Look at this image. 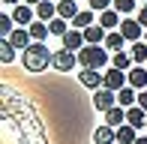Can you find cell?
Wrapping results in <instances>:
<instances>
[{
  "instance_id": "cell-1",
  "label": "cell",
  "mask_w": 147,
  "mask_h": 144,
  "mask_svg": "<svg viewBox=\"0 0 147 144\" xmlns=\"http://www.w3.org/2000/svg\"><path fill=\"white\" fill-rule=\"evenodd\" d=\"M51 57H54V51H48L45 42H33L30 48H24L21 63H24L27 72H45V69L51 66Z\"/></svg>"
},
{
  "instance_id": "cell-2",
  "label": "cell",
  "mask_w": 147,
  "mask_h": 144,
  "mask_svg": "<svg viewBox=\"0 0 147 144\" xmlns=\"http://www.w3.org/2000/svg\"><path fill=\"white\" fill-rule=\"evenodd\" d=\"M108 63H111V57L105 45H84L78 51V66L81 69H105Z\"/></svg>"
},
{
  "instance_id": "cell-3",
  "label": "cell",
  "mask_w": 147,
  "mask_h": 144,
  "mask_svg": "<svg viewBox=\"0 0 147 144\" xmlns=\"http://www.w3.org/2000/svg\"><path fill=\"white\" fill-rule=\"evenodd\" d=\"M51 66L57 72H72L78 66V54L69 51V48H60V51H54V57H51Z\"/></svg>"
},
{
  "instance_id": "cell-4",
  "label": "cell",
  "mask_w": 147,
  "mask_h": 144,
  "mask_svg": "<svg viewBox=\"0 0 147 144\" xmlns=\"http://www.w3.org/2000/svg\"><path fill=\"white\" fill-rule=\"evenodd\" d=\"M114 105H117V93H114V90H105V87L93 90V108H96V111L105 114V111H111Z\"/></svg>"
},
{
  "instance_id": "cell-5",
  "label": "cell",
  "mask_w": 147,
  "mask_h": 144,
  "mask_svg": "<svg viewBox=\"0 0 147 144\" xmlns=\"http://www.w3.org/2000/svg\"><path fill=\"white\" fill-rule=\"evenodd\" d=\"M126 84H129V72H123V69H114V66H111L108 72H105V84H102L105 90H114V93H120V90H123Z\"/></svg>"
},
{
  "instance_id": "cell-6",
  "label": "cell",
  "mask_w": 147,
  "mask_h": 144,
  "mask_svg": "<svg viewBox=\"0 0 147 144\" xmlns=\"http://www.w3.org/2000/svg\"><path fill=\"white\" fill-rule=\"evenodd\" d=\"M120 33L126 36V42H141L144 27H141V21H138V18H129V15H126L123 24H120Z\"/></svg>"
},
{
  "instance_id": "cell-7",
  "label": "cell",
  "mask_w": 147,
  "mask_h": 144,
  "mask_svg": "<svg viewBox=\"0 0 147 144\" xmlns=\"http://www.w3.org/2000/svg\"><path fill=\"white\" fill-rule=\"evenodd\" d=\"M12 18H15L18 27H30V24L36 21V6H30V3H18L15 9H12Z\"/></svg>"
},
{
  "instance_id": "cell-8",
  "label": "cell",
  "mask_w": 147,
  "mask_h": 144,
  "mask_svg": "<svg viewBox=\"0 0 147 144\" xmlns=\"http://www.w3.org/2000/svg\"><path fill=\"white\" fill-rule=\"evenodd\" d=\"M78 81H81L87 90H99V87L105 84V72H99V69H84V72H78Z\"/></svg>"
},
{
  "instance_id": "cell-9",
  "label": "cell",
  "mask_w": 147,
  "mask_h": 144,
  "mask_svg": "<svg viewBox=\"0 0 147 144\" xmlns=\"http://www.w3.org/2000/svg\"><path fill=\"white\" fill-rule=\"evenodd\" d=\"M99 24H102L105 30H120V24H123V18H120V12L111 6V9H105V12H99Z\"/></svg>"
},
{
  "instance_id": "cell-10",
  "label": "cell",
  "mask_w": 147,
  "mask_h": 144,
  "mask_svg": "<svg viewBox=\"0 0 147 144\" xmlns=\"http://www.w3.org/2000/svg\"><path fill=\"white\" fill-rule=\"evenodd\" d=\"M60 39H63V48L75 51V54H78V51L84 48V45H87V42H84V30H75V27H72V30H69L66 36H60Z\"/></svg>"
},
{
  "instance_id": "cell-11",
  "label": "cell",
  "mask_w": 147,
  "mask_h": 144,
  "mask_svg": "<svg viewBox=\"0 0 147 144\" xmlns=\"http://www.w3.org/2000/svg\"><path fill=\"white\" fill-rule=\"evenodd\" d=\"M126 123H129V126H135V129H147V111H144L141 105L126 108Z\"/></svg>"
},
{
  "instance_id": "cell-12",
  "label": "cell",
  "mask_w": 147,
  "mask_h": 144,
  "mask_svg": "<svg viewBox=\"0 0 147 144\" xmlns=\"http://www.w3.org/2000/svg\"><path fill=\"white\" fill-rule=\"evenodd\" d=\"M93 144H117V129L108 126V123L96 126V132H93Z\"/></svg>"
},
{
  "instance_id": "cell-13",
  "label": "cell",
  "mask_w": 147,
  "mask_h": 144,
  "mask_svg": "<svg viewBox=\"0 0 147 144\" xmlns=\"http://www.w3.org/2000/svg\"><path fill=\"white\" fill-rule=\"evenodd\" d=\"M9 42L15 45V48H30V45H33V36H30L27 27H15L9 33Z\"/></svg>"
},
{
  "instance_id": "cell-14",
  "label": "cell",
  "mask_w": 147,
  "mask_h": 144,
  "mask_svg": "<svg viewBox=\"0 0 147 144\" xmlns=\"http://www.w3.org/2000/svg\"><path fill=\"white\" fill-rule=\"evenodd\" d=\"M105 36H108V33H105L102 24H90V27L84 30V42H87V45H105Z\"/></svg>"
},
{
  "instance_id": "cell-15",
  "label": "cell",
  "mask_w": 147,
  "mask_h": 144,
  "mask_svg": "<svg viewBox=\"0 0 147 144\" xmlns=\"http://www.w3.org/2000/svg\"><path fill=\"white\" fill-rule=\"evenodd\" d=\"M129 87L147 90V66H132L129 69Z\"/></svg>"
},
{
  "instance_id": "cell-16",
  "label": "cell",
  "mask_w": 147,
  "mask_h": 144,
  "mask_svg": "<svg viewBox=\"0 0 147 144\" xmlns=\"http://www.w3.org/2000/svg\"><path fill=\"white\" fill-rule=\"evenodd\" d=\"M105 123L114 126V129H120V126L126 123V108H123V105H114L111 111H105Z\"/></svg>"
},
{
  "instance_id": "cell-17",
  "label": "cell",
  "mask_w": 147,
  "mask_h": 144,
  "mask_svg": "<svg viewBox=\"0 0 147 144\" xmlns=\"http://www.w3.org/2000/svg\"><path fill=\"white\" fill-rule=\"evenodd\" d=\"M78 12H81V9H78V0H60V3H57V15L66 18V21H72Z\"/></svg>"
},
{
  "instance_id": "cell-18",
  "label": "cell",
  "mask_w": 147,
  "mask_h": 144,
  "mask_svg": "<svg viewBox=\"0 0 147 144\" xmlns=\"http://www.w3.org/2000/svg\"><path fill=\"white\" fill-rule=\"evenodd\" d=\"M36 18H39V21H54V18H57V3L42 0V3L36 6Z\"/></svg>"
},
{
  "instance_id": "cell-19",
  "label": "cell",
  "mask_w": 147,
  "mask_h": 144,
  "mask_svg": "<svg viewBox=\"0 0 147 144\" xmlns=\"http://www.w3.org/2000/svg\"><path fill=\"white\" fill-rule=\"evenodd\" d=\"M117 105H123V108H132V105H138V90L126 84V87L117 93Z\"/></svg>"
},
{
  "instance_id": "cell-20",
  "label": "cell",
  "mask_w": 147,
  "mask_h": 144,
  "mask_svg": "<svg viewBox=\"0 0 147 144\" xmlns=\"http://www.w3.org/2000/svg\"><path fill=\"white\" fill-rule=\"evenodd\" d=\"M138 141V129L129 126V123H123V126L117 129V144H135Z\"/></svg>"
},
{
  "instance_id": "cell-21",
  "label": "cell",
  "mask_w": 147,
  "mask_h": 144,
  "mask_svg": "<svg viewBox=\"0 0 147 144\" xmlns=\"http://www.w3.org/2000/svg\"><path fill=\"white\" fill-rule=\"evenodd\" d=\"M27 30H30V36H33V42H45V36L51 33V30H48V21H39V18L30 24Z\"/></svg>"
},
{
  "instance_id": "cell-22",
  "label": "cell",
  "mask_w": 147,
  "mask_h": 144,
  "mask_svg": "<svg viewBox=\"0 0 147 144\" xmlns=\"http://www.w3.org/2000/svg\"><path fill=\"white\" fill-rule=\"evenodd\" d=\"M129 54H132V60H135V66H144V63H147V42H144V39H141V42H132Z\"/></svg>"
},
{
  "instance_id": "cell-23",
  "label": "cell",
  "mask_w": 147,
  "mask_h": 144,
  "mask_svg": "<svg viewBox=\"0 0 147 144\" xmlns=\"http://www.w3.org/2000/svg\"><path fill=\"white\" fill-rule=\"evenodd\" d=\"M132 63H135V60H132L129 51H114V57H111V66H114V69H123V72L129 69Z\"/></svg>"
},
{
  "instance_id": "cell-24",
  "label": "cell",
  "mask_w": 147,
  "mask_h": 144,
  "mask_svg": "<svg viewBox=\"0 0 147 144\" xmlns=\"http://www.w3.org/2000/svg\"><path fill=\"white\" fill-rule=\"evenodd\" d=\"M90 24H93V9H81L75 18H72V27L75 30H87Z\"/></svg>"
},
{
  "instance_id": "cell-25",
  "label": "cell",
  "mask_w": 147,
  "mask_h": 144,
  "mask_svg": "<svg viewBox=\"0 0 147 144\" xmlns=\"http://www.w3.org/2000/svg\"><path fill=\"white\" fill-rule=\"evenodd\" d=\"M123 45H126V36L120 33V30H111V33L105 36V48H111V51H123Z\"/></svg>"
},
{
  "instance_id": "cell-26",
  "label": "cell",
  "mask_w": 147,
  "mask_h": 144,
  "mask_svg": "<svg viewBox=\"0 0 147 144\" xmlns=\"http://www.w3.org/2000/svg\"><path fill=\"white\" fill-rule=\"evenodd\" d=\"M15 60V45L9 39H0V63H12Z\"/></svg>"
},
{
  "instance_id": "cell-27",
  "label": "cell",
  "mask_w": 147,
  "mask_h": 144,
  "mask_svg": "<svg viewBox=\"0 0 147 144\" xmlns=\"http://www.w3.org/2000/svg\"><path fill=\"white\" fill-rule=\"evenodd\" d=\"M114 9L123 15H132V12H138V0H114Z\"/></svg>"
},
{
  "instance_id": "cell-28",
  "label": "cell",
  "mask_w": 147,
  "mask_h": 144,
  "mask_svg": "<svg viewBox=\"0 0 147 144\" xmlns=\"http://www.w3.org/2000/svg\"><path fill=\"white\" fill-rule=\"evenodd\" d=\"M48 30H51V33H54V36H66V33H69V27H66V18H54V21H48Z\"/></svg>"
},
{
  "instance_id": "cell-29",
  "label": "cell",
  "mask_w": 147,
  "mask_h": 144,
  "mask_svg": "<svg viewBox=\"0 0 147 144\" xmlns=\"http://www.w3.org/2000/svg\"><path fill=\"white\" fill-rule=\"evenodd\" d=\"M12 30H15V18H12V15H0V36L9 39Z\"/></svg>"
},
{
  "instance_id": "cell-30",
  "label": "cell",
  "mask_w": 147,
  "mask_h": 144,
  "mask_svg": "<svg viewBox=\"0 0 147 144\" xmlns=\"http://www.w3.org/2000/svg\"><path fill=\"white\" fill-rule=\"evenodd\" d=\"M87 6H90L93 12H105V9L114 6V0H87Z\"/></svg>"
},
{
  "instance_id": "cell-31",
  "label": "cell",
  "mask_w": 147,
  "mask_h": 144,
  "mask_svg": "<svg viewBox=\"0 0 147 144\" xmlns=\"http://www.w3.org/2000/svg\"><path fill=\"white\" fill-rule=\"evenodd\" d=\"M135 18L141 21V27L147 30V3H141V6H138V15H135Z\"/></svg>"
},
{
  "instance_id": "cell-32",
  "label": "cell",
  "mask_w": 147,
  "mask_h": 144,
  "mask_svg": "<svg viewBox=\"0 0 147 144\" xmlns=\"http://www.w3.org/2000/svg\"><path fill=\"white\" fill-rule=\"evenodd\" d=\"M138 105L147 111V90H138Z\"/></svg>"
},
{
  "instance_id": "cell-33",
  "label": "cell",
  "mask_w": 147,
  "mask_h": 144,
  "mask_svg": "<svg viewBox=\"0 0 147 144\" xmlns=\"http://www.w3.org/2000/svg\"><path fill=\"white\" fill-rule=\"evenodd\" d=\"M135 144H147V135H138V141Z\"/></svg>"
},
{
  "instance_id": "cell-34",
  "label": "cell",
  "mask_w": 147,
  "mask_h": 144,
  "mask_svg": "<svg viewBox=\"0 0 147 144\" xmlns=\"http://www.w3.org/2000/svg\"><path fill=\"white\" fill-rule=\"evenodd\" d=\"M24 3H30V6H39V3H42V0H24Z\"/></svg>"
},
{
  "instance_id": "cell-35",
  "label": "cell",
  "mask_w": 147,
  "mask_h": 144,
  "mask_svg": "<svg viewBox=\"0 0 147 144\" xmlns=\"http://www.w3.org/2000/svg\"><path fill=\"white\" fill-rule=\"evenodd\" d=\"M3 3H12V6H18V3H21V0H3Z\"/></svg>"
},
{
  "instance_id": "cell-36",
  "label": "cell",
  "mask_w": 147,
  "mask_h": 144,
  "mask_svg": "<svg viewBox=\"0 0 147 144\" xmlns=\"http://www.w3.org/2000/svg\"><path fill=\"white\" fill-rule=\"evenodd\" d=\"M144 42H147V30H144Z\"/></svg>"
},
{
  "instance_id": "cell-37",
  "label": "cell",
  "mask_w": 147,
  "mask_h": 144,
  "mask_svg": "<svg viewBox=\"0 0 147 144\" xmlns=\"http://www.w3.org/2000/svg\"><path fill=\"white\" fill-rule=\"evenodd\" d=\"M141 3H147V0H141Z\"/></svg>"
},
{
  "instance_id": "cell-38",
  "label": "cell",
  "mask_w": 147,
  "mask_h": 144,
  "mask_svg": "<svg viewBox=\"0 0 147 144\" xmlns=\"http://www.w3.org/2000/svg\"><path fill=\"white\" fill-rule=\"evenodd\" d=\"M144 132H147V129H144Z\"/></svg>"
}]
</instances>
